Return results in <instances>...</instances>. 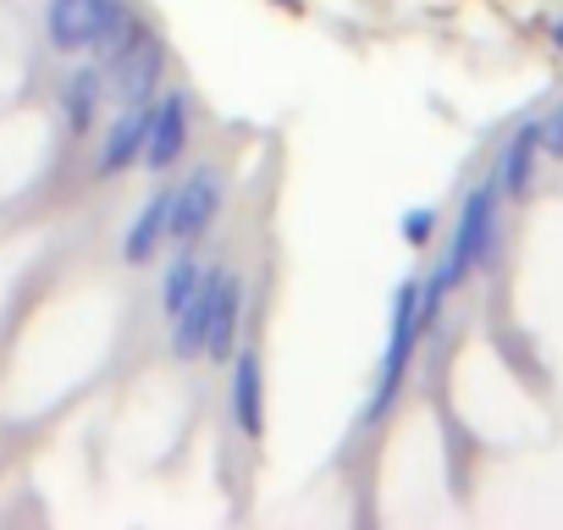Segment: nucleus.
I'll use <instances>...</instances> for the list:
<instances>
[{"mask_svg": "<svg viewBox=\"0 0 563 530\" xmlns=\"http://www.w3.org/2000/svg\"><path fill=\"white\" fill-rule=\"evenodd\" d=\"M128 18L117 0H51V45L78 56V51H122Z\"/></svg>", "mask_w": 563, "mask_h": 530, "instance_id": "f257e3e1", "label": "nucleus"}, {"mask_svg": "<svg viewBox=\"0 0 563 530\" xmlns=\"http://www.w3.org/2000/svg\"><path fill=\"white\" fill-rule=\"evenodd\" d=\"M492 210H497V183H475L470 199H464V210H459V232H453L448 265H442V277H437L442 288L464 283L470 265L486 260V249H492Z\"/></svg>", "mask_w": 563, "mask_h": 530, "instance_id": "f03ea898", "label": "nucleus"}, {"mask_svg": "<svg viewBox=\"0 0 563 530\" xmlns=\"http://www.w3.org/2000/svg\"><path fill=\"white\" fill-rule=\"evenodd\" d=\"M155 89H161V40L139 29L122 51H111V95L122 111H133V106H150Z\"/></svg>", "mask_w": 563, "mask_h": 530, "instance_id": "7ed1b4c3", "label": "nucleus"}, {"mask_svg": "<svg viewBox=\"0 0 563 530\" xmlns=\"http://www.w3.org/2000/svg\"><path fill=\"white\" fill-rule=\"evenodd\" d=\"M415 338H420V283H404L398 288V310H393V343H387V360H382V376H376V404L371 415H382L404 382V365L415 354Z\"/></svg>", "mask_w": 563, "mask_h": 530, "instance_id": "20e7f679", "label": "nucleus"}, {"mask_svg": "<svg viewBox=\"0 0 563 530\" xmlns=\"http://www.w3.org/2000/svg\"><path fill=\"white\" fill-rule=\"evenodd\" d=\"M216 210H221V172H194L177 194H172V221H166V232L177 238V243H194V238H205V227L216 221Z\"/></svg>", "mask_w": 563, "mask_h": 530, "instance_id": "39448f33", "label": "nucleus"}, {"mask_svg": "<svg viewBox=\"0 0 563 530\" xmlns=\"http://www.w3.org/2000/svg\"><path fill=\"white\" fill-rule=\"evenodd\" d=\"M183 144H188V100H183V95H166V100H161V106L150 111V139H144V161H150L155 172H166V166H177Z\"/></svg>", "mask_w": 563, "mask_h": 530, "instance_id": "423d86ee", "label": "nucleus"}, {"mask_svg": "<svg viewBox=\"0 0 563 530\" xmlns=\"http://www.w3.org/2000/svg\"><path fill=\"white\" fill-rule=\"evenodd\" d=\"M238 321H243V283H238L232 272H221V288H216L210 321H205V354H210V360H227V354H232Z\"/></svg>", "mask_w": 563, "mask_h": 530, "instance_id": "0eeeda50", "label": "nucleus"}, {"mask_svg": "<svg viewBox=\"0 0 563 530\" xmlns=\"http://www.w3.org/2000/svg\"><path fill=\"white\" fill-rule=\"evenodd\" d=\"M232 415H238V431H243V437H260V431H265V376H260V354H254V349L238 354V371H232Z\"/></svg>", "mask_w": 563, "mask_h": 530, "instance_id": "6e6552de", "label": "nucleus"}, {"mask_svg": "<svg viewBox=\"0 0 563 530\" xmlns=\"http://www.w3.org/2000/svg\"><path fill=\"white\" fill-rule=\"evenodd\" d=\"M144 139H150V117H144V106H133L128 117H117V128L106 133V150H100V172L106 177H117V172H128L139 155H144Z\"/></svg>", "mask_w": 563, "mask_h": 530, "instance_id": "1a4fd4ad", "label": "nucleus"}, {"mask_svg": "<svg viewBox=\"0 0 563 530\" xmlns=\"http://www.w3.org/2000/svg\"><path fill=\"white\" fill-rule=\"evenodd\" d=\"M216 288H221V272H210V277H199V288H194V299L177 310V354L183 360H199L205 354V321H210V299H216Z\"/></svg>", "mask_w": 563, "mask_h": 530, "instance_id": "9d476101", "label": "nucleus"}, {"mask_svg": "<svg viewBox=\"0 0 563 530\" xmlns=\"http://www.w3.org/2000/svg\"><path fill=\"white\" fill-rule=\"evenodd\" d=\"M536 150H541V122H525L508 144H503V161H497V183L508 188V194H519L525 183H530V172H536Z\"/></svg>", "mask_w": 563, "mask_h": 530, "instance_id": "9b49d317", "label": "nucleus"}, {"mask_svg": "<svg viewBox=\"0 0 563 530\" xmlns=\"http://www.w3.org/2000/svg\"><path fill=\"white\" fill-rule=\"evenodd\" d=\"M166 221H172V188H166V194H155V199L139 210V221H133V232H128L122 254H128L133 265H144V260L155 254V243L166 238Z\"/></svg>", "mask_w": 563, "mask_h": 530, "instance_id": "f8f14e48", "label": "nucleus"}, {"mask_svg": "<svg viewBox=\"0 0 563 530\" xmlns=\"http://www.w3.org/2000/svg\"><path fill=\"white\" fill-rule=\"evenodd\" d=\"M194 288H199V260H194V254H177V260L166 265V288H161L166 316H177V310L194 299Z\"/></svg>", "mask_w": 563, "mask_h": 530, "instance_id": "ddd939ff", "label": "nucleus"}, {"mask_svg": "<svg viewBox=\"0 0 563 530\" xmlns=\"http://www.w3.org/2000/svg\"><path fill=\"white\" fill-rule=\"evenodd\" d=\"M95 100H100V73H78V78L67 84V122H73L78 133L95 122Z\"/></svg>", "mask_w": 563, "mask_h": 530, "instance_id": "4468645a", "label": "nucleus"}, {"mask_svg": "<svg viewBox=\"0 0 563 530\" xmlns=\"http://www.w3.org/2000/svg\"><path fill=\"white\" fill-rule=\"evenodd\" d=\"M431 232H437V210H409V216H404V238H409V243H426Z\"/></svg>", "mask_w": 563, "mask_h": 530, "instance_id": "2eb2a0df", "label": "nucleus"}, {"mask_svg": "<svg viewBox=\"0 0 563 530\" xmlns=\"http://www.w3.org/2000/svg\"><path fill=\"white\" fill-rule=\"evenodd\" d=\"M541 150H552V155L563 161V106H558V111L541 122Z\"/></svg>", "mask_w": 563, "mask_h": 530, "instance_id": "dca6fc26", "label": "nucleus"}, {"mask_svg": "<svg viewBox=\"0 0 563 530\" xmlns=\"http://www.w3.org/2000/svg\"><path fill=\"white\" fill-rule=\"evenodd\" d=\"M552 45H558V51H563V23H558V29H552Z\"/></svg>", "mask_w": 563, "mask_h": 530, "instance_id": "f3484780", "label": "nucleus"}]
</instances>
